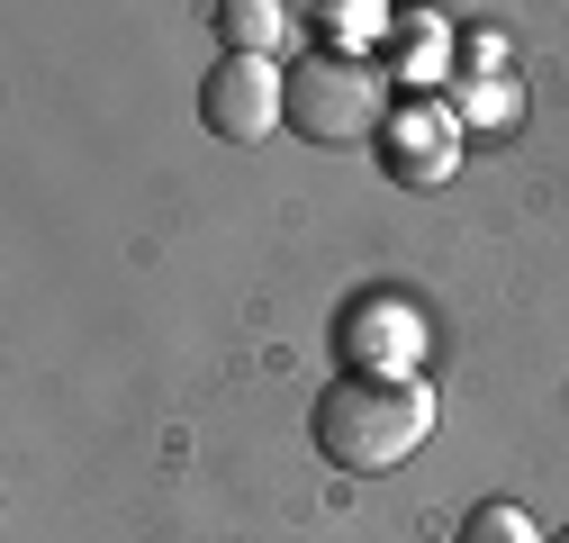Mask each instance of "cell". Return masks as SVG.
Here are the masks:
<instances>
[{
    "label": "cell",
    "instance_id": "30bf717a",
    "mask_svg": "<svg viewBox=\"0 0 569 543\" xmlns=\"http://www.w3.org/2000/svg\"><path fill=\"white\" fill-rule=\"evenodd\" d=\"M452 543H542V525H533L516 498H488V507H470V525H461Z\"/></svg>",
    "mask_w": 569,
    "mask_h": 543
},
{
    "label": "cell",
    "instance_id": "5b68a950",
    "mask_svg": "<svg viewBox=\"0 0 569 543\" xmlns=\"http://www.w3.org/2000/svg\"><path fill=\"white\" fill-rule=\"evenodd\" d=\"M452 164H461V118H452V100H398L389 127H380V172H389L398 190H435V181H452Z\"/></svg>",
    "mask_w": 569,
    "mask_h": 543
},
{
    "label": "cell",
    "instance_id": "6da1fadb",
    "mask_svg": "<svg viewBox=\"0 0 569 543\" xmlns=\"http://www.w3.org/2000/svg\"><path fill=\"white\" fill-rule=\"evenodd\" d=\"M308 435L335 471H398L407 453H425V435H435V381L407 372V381H362V372H343L317 389L308 407Z\"/></svg>",
    "mask_w": 569,
    "mask_h": 543
},
{
    "label": "cell",
    "instance_id": "8992f818",
    "mask_svg": "<svg viewBox=\"0 0 569 543\" xmlns=\"http://www.w3.org/2000/svg\"><path fill=\"white\" fill-rule=\"evenodd\" d=\"M208 28L227 37V55H262V63L290 46V10H280V0H218Z\"/></svg>",
    "mask_w": 569,
    "mask_h": 543
},
{
    "label": "cell",
    "instance_id": "8fae6325",
    "mask_svg": "<svg viewBox=\"0 0 569 543\" xmlns=\"http://www.w3.org/2000/svg\"><path fill=\"white\" fill-rule=\"evenodd\" d=\"M560 543H569V525H560Z\"/></svg>",
    "mask_w": 569,
    "mask_h": 543
},
{
    "label": "cell",
    "instance_id": "7a4b0ae2",
    "mask_svg": "<svg viewBox=\"0 0 569 543\" xmlns=\"http://www.w3.org/2000/svg\"><path fill=\"white\" fill-rule=\"evenodd\" d=\"M389 73L362 55H299L290 73H280V127L308 136V146H380L389 127Z\"/></svg>",
    "mask_w": 569,
    "mask_h": 543
},
{
    "label": "cell",
    "instance_id": "3957f363",
    "mask_svg": "<svg viewBox=\"0 0 569 543\" xmlns=\"http://www.w3.org/2000/svg\"><path fill=\"white\" fill-rule=\"evenodd\" d=\"M335 354H343V372H362V381H407V372H425V308L398 299V290L352 299V308L335 317Z\"/></svg>",
    "mask_w": 569,
    "mask_h": 543
},
{
    "label": "cell",
    "instance_id": "9c48e42d",
    "mask_svg": "<svg viewBox=\"0 0 569 543\" xmlns=\"http://www.w3.org/2000/svg\"><path fill=\"white\" fill-rule=\"evenodd\" d=\"M516 109H525V100H516L507 73H497V82H452V118H461V127H516Z\"/></svg>",
    "mask_w": 569,
    "mask_h": 543
},
{
    "label": "cell",
    "instance_id": "ba28073f",
    "mask_svg": "<svg viewBox=\"0 0 569 543\" xmlns=\"http://www.w3.org/2000/svg\"><path fill=\"white\" fill-rule=\"evenodd\" d=\"M317 19H326V55H362V63H371V46H389V28H398L380 0H326Z\"/></svg>",
    "mask_w": 569,
    "mask_h": 543
},
{
    "label": "cell",
    "instance_id": "52a82bcc",
    "mask_svg": "<svg viewBox=\"0 0 569 543\" xmlns=\"http://www.w3.org/2000/svg\"><path fill=\"white\" fill-rule=\"evenodd\" d=\"M443 63H452V28H443V19H398V28H389V73H398V82L435 91Z\"/></svg>",
    "mask_w": 569,
    "mask_h": 543
},
{
    "label": "cell",
    "instance_id": "277c9868",
    "mask_svg": "<svg viewBox=\"0 0 569 543\" xmlns=\"http://www.w3.org/2000/svg\"><path fill=\"white\" fill-rule=\"evenodd\" d=\"M199 127L227 136V146H262L280 127V73L262 55H218L208 82H199Z\"/></svg>",
    "mask_w": 569,
    "mask_h": 543
}]
</instances>
